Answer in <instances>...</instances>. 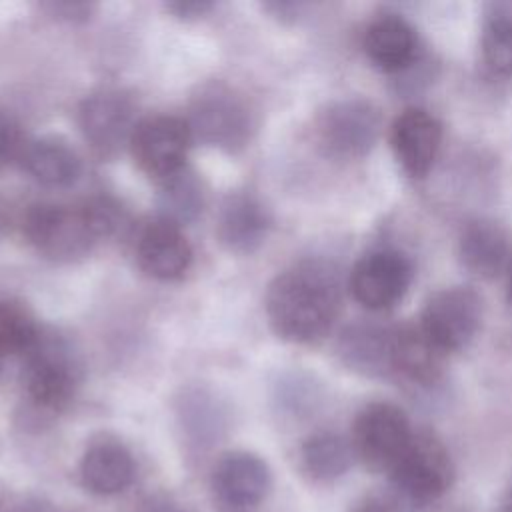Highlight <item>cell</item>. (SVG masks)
Listing matches in <instances>:
<instances>
[{
    "mask_svg": "<svg viewBox=\"0 0 512 512\" xmlns=\"http://www.w3.org/2000/svg\"><path fill=\"white\" fill-rule=\"evenodd\" d=\"M338 270L324 260H302L280 272L266 290V318L274 334L292 344L324 338L340 312Z\"/></svg>",
    "mask_w": 512,
    "mask_h": 512,
    "instance_id": "obj_1",
    "label": "cell"
},
{
    "mask_svg": "<svg viewBox=\"0 0 512 512\" xmlns=\"http://www.w3.org/2000/svg\"><path fill=\"white\" fill-rule=\"evenodd\" d=\"M390 508L420 510L440 500L454 482V462L446 444L428 430H414L406 450L388 472Z\"/></svg>",
    "mask_w": 512,
    "mask_h": 512,
    "instance_id": "obj_2",
    "label": "cell"
},
{
    "mask_svg": "<svg viewBox=\"0 0 512 512\" xmlns=\"http://www.w3.org/2000/svg\"><path fill=\"white\" fill-rule=\"evenodd\" d=\"M186 124L192 140L236 154L248 146L256 130L248 100L224 82H208L190 100Z\"/></svg>",
    "mask_w": 512,
    "mask_h": 512,
    "instance_id": "obj_3",
    "label": "cell"
},
{
    "mask_svg": "<svg viewBox=\"0 0 512 512\" xmlns=\"http://www.w3.org/2000/svg\"><path fill=\"white\" fill-rule=\"evenodd\" d=\"M24 392L32 408L58 414L70 406L80 384V364L70 344L56 334H40L24 352Z\"/></svg>",
    "mask_w": 512,
    "mask_h": 512,
    "instance_id": "obj_4",
    "label": "cell"
},
{
    "mask_svg": "<svg viewBox=\"0 0 512 512\" xmlns=\"http://www.w3.org/2000/svg\"><path fill=\"white\" fill-rule=\"evenodd\" d=\"M382 132V114L366 98L328 102L314 118V140L334 160H358L372 152Z\"/></svg>",
    "mask_w": 512,
    "mask_h": 512,
    "instance_id": "obj_5",
    "label": "cell"
},
{
    "mask_svg": "<svg viewBox=\"0 0 512 512\" xmlns=\"http://www.w3.org/2000/svg\"><path fill=\"white\" fill-rule=\"evenodd\" d=\"M26 240L46 258L72 262L86 256L100 236L84 204L62 206L38 202L28 206L22 218Z\"/></svg>",
    "mask_w": 512,
    "mask_h": 512,
    "instance_id": "obj_6",
    "label": "cell"
},
{
    "mask_svg": "<svg viewBox=\"0 0 512 512\" xmlns=\"http://www.w3.org/2000/svg\"><path fill=\"white\" fill-rule=\"evenodd\" d=\"M414 428L406 412L390 402H370L354 418L350 444L354 456L372 472H390L408 442Z\"/></svg>",
    "mask_w": 512,
    "mask_h": 512,
    "instance_id": "obj_7",
    "label": "cell"
},
{
    "mask_svg": "<svg viewBox=\"0 0 512 512\" xmlns=\"http://www.w3.org/2000/svg\"><path fill=\"white\" fill-rule=\"evenodd\" d=\"M444 354L466 348L482 324V298L470 286H448L430 294L416 322Z\"/></svg>",
    "mask_w": 512,
    "mask_h": 512,
    "instance_id": "obj_8",
    "label": "cell"
},
{
    "mask_svg": "<svg viewBox=\"0 0 512 512\" xmlns=\"http://www.w3.org/2000/svg\"><path fill=\"white\" fill-rule=\"evenodd\" d=\"M412 278L414 266L410 258L396 248L382 246L356 260L348 276V288L362 308L384 312L406 296Z\"/></svg>",
    "mask_w": 512,
    "mask_h": 512,
    "instance_id": "obj_9",
    "label": "cell"
},
{
    "mask_svg": "<svg viewBox=\"0 0 512 512\" xmlns=\"http://www.w3.org/2000/svg\"><path fill=\"white\" fill-rule=\"evenodd\" d=\"M190 142L192 134L186 120L160 114L140 120L128 146L146 174L164 180L186 168Z\"/></svg>",
    "mask_w": 512,
    "mask_h": 512,
    "instance_id": "obj_10",
    "label": "cell"
},
{
    "mask_svg": "<svg viewBox=\"0 0 512 512\" xmlns=\"http://www.w3.org/2000/svg\"><path fill=\"white\" fill-rule=\"evenodd\" d=\"M78 124L92 150L108 158L130 144L138 122L130 96L116 88H100L80 102Z\"/></svg>",
    "mask_w": 512,
    "mask_h": 512,
    "instance_id": "obj_11",
    "label": "cell"
},
{
    "mask_svg": "<svg viewBox=\"0 0 512 512\" xmlns=\"http://www.w3.org/2000/svg\"><path fill=\"white\" fill-rule=\"evenodd\" d=\"M214 502L226 510L256 508L272 490V470L264 458L248 450L226 452L210 474Z\"/></svg>",
    "mask_w": 512,
    "mask_h": 512,
    "instance_id": "obj_12",
    "label": "cell"
},
{
    "mask_svg": "<svg viewBox=\"0 0 512 512\" xmlns=\"http://www.w3.org/2000/svg\"><path fill=\"white\" fill-rule=\"evenodd\" d=\"M442 134V122L420 106H410L392 120L390 146L408 178L422 180L428 176L440 152Z\"/></svg>",
    "mask_w": 512,
    "mask_h": 512,
    "instance_id": "obj_13",
    "label": "cell"
},
{
    "mask_svg": "<svg viewBox=\"0 0 512 512\" xmlns=\"http://www.w3.org/2000/svg\"><path fill=\"white\" fill-rule=\"evenodd\" d=\"M344 368L364 378H394V326L378 322L348 324L336 340Z\"/></svg>",
    "mask_w": 512,
    "mask_h": 512,
    "instance_id": "obj_14",
    "label": "cell"
},
{
    "mask_svg": "<svg viewBox=\"0 0 512 512\" xmlns=\"http://www.w3.org/2000/svg\"><path fill=\"white\" fill-rule=\"evenodd\" d=\"M362 50L380 72L402 74L416 64L420 40L414 26L402 14L382 12L364 28Z\"/></svg>",
    "mask_w": 512,
    "mask_h": 512,
    "instance_id": "obj_15",
    "label": "cell"
},
{
    "mask_svg": "<svg viewBox=\"0 0 512 512\" xmlns=\"http://www.w3.org/2000/svg\"><path fill=\"white\" fill-rule=\"evenodd\" d=\"M270 230V214L252 192H230L218 210L216 236L232 254L256 252Z\"/></svg>",
    "mask_w": 512,
    "mask_h": 512,
    "instance_id": "obj_16",
    "label": "cell"
},
{
    "mask_svg": "<svg viewBox=\"0 0 512 512\" xmlns=\"http://www.w3.org/2000/svg\"><path fill=\"white\" fill-rule=\"evenodd\" d=\"M176 420L190 452L212 450L228 432L230 414L226 404L208 388H186L176 402Z\"/></svg>",
    "mask_w": 512,
    "mask_h": 512,
    "instance_id": "obj_17",
    "label": "cell"
},
{
    "mask_svg": "<svg viewBox=\"0 0 512 512\" xmlns=\"http://www.w3.org/2000/svg\"><path fill=\"white\" fill-rule=\"evenodd\" d=\"M460 264L476 278L492 280L512 262V238L492 218H476L464 224L458 236Z\"/></svg>",
    "mask_w": 512,
    "mask_h": 512,
    "instance_id": "obj_18",
    "label": "cell"
},
{
    "mask_svg": "<svg viewBox=\"0 0 512 512\" xmlns=\"http://www.w3.org/2000/svg\"><path fill=\"white\" fill-rule=\"evenodd\" d=\"M140 268L156 280H178L192 262V248L180 226L162 218L146 224L136 240Z\"/></svg>",
    "mask_w": 512,
    "mask_h": 512,
    "instance_id": "obj_19",
    "label": "cell"
},
{
    "mask_svg": "<svg viewBox=\"0 0 512 512\" xmlns=\"http://www.w3.org/2000/svg\"><path fill=\"white\" fill-rule=\"evenodd\" d=\"M80 484L96 496H114L124 492L136 476L132 452L118 440L102 438L92 442L78 466Z\"/></svg>",
    "mask_w": 512,
    "mask_h": 512,
    "instance_id": "obj_20",
    "label": "cell"
},
{
    "mask_svg": "<svg viewBox=\"0 0 512 512\" xmlns=\"http://www.w3.org/2000/svg\"><path fill=\"white\" fill-rule=\"evenodd\" d=\"M444 358L418 324L394 326V378L418 388H430L442 378Z\"/></svg>",
    "mask_w": 512,
    "mask_h": 512,
    "instance_id": "obj_21",
    "label": "cell"
},
{
    "mask_svg": "<svg viewBox=\"0 0 512 512\" xmlns=\"http://www.w3.org/2000/svg\"><path fill=\"white\" fill-rule=\"evenodd\" d=\"M20 162L46 188H68L78 182L82 172L78 152L60 136H42L26 142Z\"/></svg>",
    "mask_w": 512,
    "mask_h": 512,
    "instance_id": "obj_22",
    "label": "cell"
},
{
    "mask_svg": "<svg viewBox=\"0 0 512 512\" xmlns=\"http://www.w3.org/2000/svg\"><path fill=\"white\" fill-rule=\"evenodd\" d=\"M298 460L302 472L310 480L326 484L342 478L350 470L356 456L348 438L330 430H322L310 434L300 444Z\"/></svg>",
    "mask_w": 512,
    "mask_h": 512,
    "instance_id": "obj_23",
    "label": "cell"
},
{
    "mask_svg": "<svg viewBox=\"0 0 512 512\" xmlns=\"http://www.w3.org/2000/svg\"><path fill=\"white\" fill-rule=\"evenodd\" d=\"M204 206V190L196 174L182 168L180 172L162 180L158 190L160 218L176 226L198 218Z\"/></svg>",
    "mask_w": 512,
    "mask_h": 512,
    "instance_id": "obj_24",
    "label": "cell"
},
{
    "mask_svg": "<svg viewBox=\"0 0 512 512\" xmlns=\"http://www.w3.org/2000/svg\"><path fill=\"white\" fill-rule=\"evenodd\" d=\"M480 56L490 74L512 78V12L492 6L480 28Z\"/></svg>",
    "mask_w": 512,
    "mask_h": 512,
    "instance_id": "obj_25",
    "label": "cell"
},
{
    "mask_svg": "<svg viewBox=\"0 0 512 512\" xmlns=\"http://www.w3.org/2000/svg\"><path fill=\"white\" fill-rule=\"evenodd\" d=\"M38 336L32 318L18 306L0 302V360L26 352Z\"/></svg>",
    "mask_w": 512,
    "mask_h": 512,
    "instance_id": "obj_26",
    "label": "cell"
},
{
    "mask_svg": "<svg viewBox=\"0 0 512 512\" xmlns=\"http://www.w3.org/2000/svg\"><path fill=\"white\" fill-rule=\"evenodd\" d=\"M314 400H316L314 388L310 386V382H304L300 378L284 382L280 392H278L280 408L290 412V414H298V416H302L308 410H312Z\"/></svg>",
    "mask_w": 512,
    "mask_h": 512,
    "instance_id": "obj_27",
    "label": "cell"
},
{
    "mask_svg": "<svg viewBox=\"0 0 512 512\" xmlns=\"http://www.w3.org/2000/svg\"><path fill=\"white\" fill-rule=\"evenodd\" d=\"M26 142L18 122L4 110H0V170L10 166L14 160H20Z\"/></svg>",
    "mask_w": 512,
    "mask_h": 512,
    "instance_id": "obj_28",
    "label": "cell"
},
{
    "mask_svg": "<svg viewBox=\"0 0 512 512\" xmlns=\"http://www.w3.org/2000/svg\"><path fill=\"white\" fill-rule=\"evenodd\" d=\"M44 10L56 20L64 22H84L92 14V4L86 2H50L44 4Z\"/></svg>",
    "mask_w": 512,
    "mask_h": 512,
    "instance_id": "obj_29",
    "label": "cell"
},
{
    "mask_svg": "<svg viewBox=\"0 0 512 512\" xmlns=\"http://www.w3.org/2000/svg\"><path fill=\"white\" fill-rule=\"evenodd\" d=\"M166 10H170L178 18L192 20V18H202L208 12H212L214 4L206 2V0H176V2H168Z\"/></svg>",
    "mask_w": 512,
    "mask_h": 512,
    "instance_id": "obj_30",
    "label": "cell"
},
{
    "mask_svg": "<svg viewBox=\"0 0 512 512\" xmlns=\"http://www.w3.org/2000/svg\"><path fill=\"white\" fill-rule=\"evenodd\" d=\"M8 512H60V510L52 502H48L44 498L30 496V498H22L16 504H12L8 508Z\"/></svg>",
    "mask_w": 512,
    "mask_h": 512,
    "instance_id": "obj_31",
    "label": "cell"
},
{
    "mask_svg": "<svg viewBox=\"0 0 512 512\" xmlns=\"http://www.w3.org/2000/svg\"><path fill=\"white\" fill-rule=\"evenodd\" d=\"M304 8L306 6L300 4V2H274V4H266V10H270L280 20H296Z\"/></svg>",
    "mask_w": 512,
    "mask_h": 512,
    "instance_id": "obj_32",
    "label": "cell"
},
{
    "mask_svg": "<svg viewBox=\"0 0 512 512\" xmlns=\"http://www.w3.org/2000/svg\"><path fill=\"white\" fill-rule=\"evenodd\" d=\"M138 512H184V510L168 498H152L144 502Z\"/></svg>",
    "mask_w": 512,
    "mask_h": 512,
    "instance_id": "obj_33",
    "label": "cell"
},
{
    "mask_svg": "<svg viewBox=\"0 0 512 512\" xmlns=\"http://www.w3.org/2000/svg\"><path fill=\"white\" fill-rule=\"evenodd\" d=\"M350 512H394L390 508L388 502L384 500H376V498H368V500H362L358 502Z\"/></svg>",
    "mask_w": 512,
    "mask_h": 512,
    "instance_id": "obj_34",
    "label": "cell"
},
{
    "mask_svg": "<svg viewBox=\"0 0 512 512\" xmlns=\"http://www.w3.org/2000/svg\"><path fill=\"white\" fill-rule=\"evenodd\" d=\"M506 296H508V302L512 304V262L506 270Z\"/></svg>",
    "mask_w": 512,
    "mask_h": 512,
    "instance_id": "obj_35",
    "label": "cell"
},
{
    "mask_svg": "<svg viewBox=\"0 0 512 512\" xmlns=\"http://www.w3.org/2000/svg\"><path fill=\"white\" fill-rule=\"evenodd\" d=\"M496 512H512V498L504 496V500H502V504L498 506Z\"/></svg>",
    "mask_w": 512,
    "mask_h": 512,
    "instance_id": "obj_36",
    "label": "cell"
},
{
    "mask_svg": "<svg viewBox=\"0 0 512 512\" xmlns=\"http://www.w3.org/2000/svg\"><path fill=\"white\" fill-rule=\"evenodd\" d=\"M504 496H508V498H512V484H510V488L506 490V494Z\"/></svg>",
    "mask_w": 512,
    "mask_h": 512,
    "instance_id": "obj_37",
    "label": "cell"
}]
</instances>
